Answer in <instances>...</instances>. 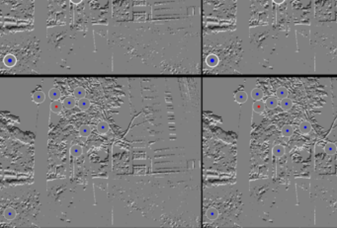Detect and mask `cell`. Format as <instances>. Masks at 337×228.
Wrapping results in <instances>:
<instances>
[{
  "mask_svg": "<svg viewBox=\"0 0 337 228\" xmlns=\"http://www.w3.org/2000/svg\"><path fill=\"white\" fill-rule=\"evenodd\" d=\"M324 150H325V152H326L327 154H329V155H333V154H335V153H336L337 148H336V145H335L334 143L329 142V143H327V144L325 145Z\"/></svg>",
  "mask_w": 337,
  "mask_h": 228,
  "instance_id": "obj_19",
  "label": "cell"
},
{
  "mask_svg": "<svg viewBox=\"0 0 337 228\" xmlns=\"http://www.w3.org/2000/svg\"><path fill=\"white\" fill-rule=\"evenodd\" d=\"M247 98H248V96L246 94V92L243 90H237V91H235V93H234V100L239 104H242L244 102H246Z\"/></svg>",
  "mask_w": 337,
  "mask_h": 228,
  "instance_id": "obj_2",
  "label": "cell"
},
{
  "mask_svg": "<svg viewBox=\"0 0 337 228\" xmlns=\"http://www.w3.org/2000/svg\"><path fill=\"white\" fill-rule=\"evenodd\" d=\"M62 106H63V104L61 103V102L58 101V100L57 101H53L52 103L51 104V110L53 112V113L58 114V113H60V112H61Z\"/></svg>",
  "mask_w": 337,
  "mask_h": 228,
  "instance_id": "obj_6",
  "label": "cell"
},
{
  "mask_svg": "<svg viewBox=\"0 0 337 228\" xmlns=\"http://www.w3.org/2000/svg\"><path fill=\"white\" fill-rule=\"evenodd\" d=\"M4 63H5V65H7L8 67H11L13 65H15L16 63V57L14 56L13 55H6L5 57H4Z\"/></svg>",
  "mask_w": 337,
  "mask_h": 228,
  "instance_id": "obj_11",
  "label": "cell"
},
{
  "mask_svg": "<svg viewBox=\"0 0 337 228\" xmlns=\"http://www.w3.org/2000/svg\"><path fill=\"white\" fill-rule=\"evenodd\" d=\"M45 98H46L45 93H44V92L42 90H40V89H37V90L32 92V99L37 104L43 103V102L45 101Z\"/></svg>",
  "mask_w": 337,
  "mask_h": 228,
  "instance_id": "obj_1",
  "label": "cell"
},
{
  "mask_svg": "<svg viewBox=\"0 0 337 228\" xmlns=\"http://www.w3.org/2000/svg\"><path fill=\"white\" fill-rule=\"evenodd\" d=\"M265 105L267 108L270 110L276 109V107L278 106V101L276 98H274V97H269V98L265 101Z\"/></svg>",
  "mask_w": 337,
  "mask_h": 228,
  "instance_id": "obj_8",
  "label": "cell"
},
{
  "mask_svg": "<svg viewBox=\"0 0 337 228\" xmlns=\"http://www.w3.org/2000/svg\"><path fill=\"white\" fill-rule=\"evenodd\" d=\"M62 104H63V107H64L65 109L70 110V109H73L75 107L76 102H75L74 98H72V97H66V98L63 100Z\"/></svg>",
  "mask_w": 337,
  "mask_h": 228,
  "instance_id": "obj_3",
  "label": "cell"
},
{
  "mask_svg": "<svg viewBox=\"0 0 337 228\" xmlns=\"http://www.w3.org/2000/svg\"><path fill=\"white\" fill-rule=\"evenodd\" d=\"M73 95H74L75 98H77L78 100H79V99H82V98H85L86 92H85L84 89L82 88V87H77V88L74 90V92H73Z\"/></svg>",
  "mask_w": 337,
  "mask_h": 228,
  "instance_id": "obj_18",
  "label": "cell"
},
{
  "mask_svg": "<svg viewBox=\"0 0 337 228\" xmlns=\"http://www.w3.org/2000/svg\"><path fill=\"white\" fill-rule=\"evenodd\" d=\"M70 154L74 157H78L82 154V147L79 145H73L70 148Z\"/></svg>",
  "mask_w": 337,
  "mask_h": 228,
  "instance_id": "obj_17",
  "label": "cell"
},
{
  "mask_svg": "<svg viewBox=\"0 0 337 228\" xmlns=\"http://www.w3.org/2000/svg\"><path fill=\"white\" fill-rule=\"evenodd\" d=\"M60 96H61L60 91L56 88H52L50 90V92H48V97H50L52 101H57L60 98Z\"/></svg>",
  "mask_w": 337,
  "mask_h": 228,
  "instance_id": "obj_9",
  "label": "cell"
},
{
  "mask_svg": "<svg viewBox=\"0 0 337 228\" xmlns=\"http://www.w3.org/2000/svg\"><path fill=\"white\" fill-rule=\"evenodd\" d=\"M206 62H207V64H208L209 66L214 67V66H216V65L218 63V56H217V55H210L207 57Z\"/></svg>",
  "mask_w": 337,
  "mask_h": 228,
  "instance_id": "obj_12",
  "label": "cell"
},
{
  "mask_svg": "<svg viewBox=\"0 0 337 228\" xmlns=\"http://www.w3.org/2000/svg\"><path fill=\"white\" fill-rule=\"evenodd\" d=\"M292 107H293V101L290 98H288V97H287V98H285V99H282V101H281V108L283 110L289 111V110L292 109Z\"/></svg>",
  "mask_w": 337,
  "mask_h": 228,
  "instance_id": "obj_7",
  "label": "cell"
},
{
  "mask_svg": "<svg viewBox=\"0 0 337 228\" xmlns=\"http://www.w3.org/2000/svg\"><path fill=\"white\" fill-rule=\"evenodd\" d=\"M90 105H91L90 101H89L88 99H86V98L79 99V101H78V103H77L78 108H79L80 110H83V111H85V110H87V109H89Z\"/></svg>",
  "mask_w": 337,
  "mask_h": 228,
  "instance_id": "obj_5",
  "label": "cell"
},
{
  "mask_svg": "<svg viewBox=\"0 0 337 228\" xmlns=\"http://www.w3.org/2000/svg\"><path fill=\"white\" fill-rule=\"evenodd\" d=\"M300 130H301V132L304 134L310 133L311 130V124L309 122H302L300 125Z\"/></svg>",
  "mask_w": 337,
  "mask_h": 228,
  "instance_id": "obj_13",
  "label": "cell"
},
{
  "mask_svg": "<svg viewBox=\"0 0 337 228\" xmlns=\"http://www.w3.org/2000/svg\"><path fill=\"white\" fill-rule=\"evenodd\" d=\"M285 153V148L281 144H277L273 147V155L276 157H281Z\"/></svg>",
  "mask_w": 337,
  "mask_h": 228,
  "instance_id": "obj_4",
  "label": "cell"
},
{
  "mask_svg": "<svg viewBox=\"0 0 337 228\" xmlns=\"http://www.w3.org/2000/svg\"><path fill=\"white\" fill-rule=\"evenodd\" d=\"M4 215H5L7 219H13V218L16 216V211H15V210H13V208L8 207L5 210V212H4Z\"/></svg>",
  "mask_w": 337,
  "mask_h": 228,
  "instance_id": "obj_23",
  "label": "cell"
},
{
  "mask_svg": "<svg viewBox=\"0 0 337 228\" xmlns=\"http://www.w3.org/2000/svg\"><path fill=\"white\" fill-rule=\"evenodd\" d=\"M288 94H289V92H288V90L285 88V87H280V88H278V90L276 91V95L278 98H280V99L287 98Z\"/></svg>",
  "mask_w": 337,
  "mask_h": 228,
  "instance_id": "obj_20",
  "label": "cell"
},
{
  "mask_svg": "<svg viewBox=\"0 0 337 228\" xmlns=\"http://www.w3.org/2000/svg\"><path fill=\"white\" fill-rule=\"evenodd\" d=\"M70 1H71L72 3H74V4H78V3H79V2L81 1V0H70Z\"/></svg>",
  "mask_w": 337,
  "mask_h": 228,
  "instance_id": "obj_24",
  "label": "cell"
},
{
  "mask_svg": "<svg viewBox=\"0 0 337 228\" xmlns=\"http://www.w3.org/2000/svg\"><path fill=\"white\" fill-rule=\"evenodd\" d=\"M263 95H264V94H263L262 90H261V89H259V88H255V89H253V90H252V92H251V97H252V99H253V100H255V101H259V100H261V99L263 98Z\"/></svg>",
  "mask_w": 337,
  "mask_h": 228,
  "instance_id": "obj_14",
  "label": "cell"
},
{
  "mask_svg": "<svg viewBox=\"0 0 337 228\" xmlns=\"http://www.w3.org/2000/svg\"><path fill=\"white\" fill-rule=\"evenodd\" d=\"M97 130H98V132L100 134H105L109 130V124L106 122H101L97 125Z\"/></svg>",
  "mask_w": 337,
  "mask_h": 228,
  "instance_id": "obj_10",
  "label": "cell"
},
{
  "mask_svg": "<svg viewBox=\"0 0 337 228\" xmlns=\"http://www.w3.org/2000/svg\"><path fill=\"white\" fill-rule=\"evenodd\" d=\"M282 134L284 135V136L286 137H289L291 136V135L293 134V132H294V130H293V128L290 127V125H285V127L282 128Z\"/></svg>",
  "mask_w": 337,
  "mask_h": 228,
  "instance_id": "obj_22",
  "label": "cell"
},
{
  "mask_svg": "<svg viewBox=\"0 0 337 228\" xmlns=\"http://www.w3.org/2000/svg\"><path fill=\"white\" fill-rule=\"evenodd\" d=\"M206 215H207V217L209 218V219L214 220V219H216V218L218 216V211L216 210V208L211 207V208H209V210H207Z\"/></svg>",
  "mask_w": 337,
  "mask_h": 228,
  "instance_id": "obj_16",
  "label": "cell"
},
{
  "mask_svg": "<svg viewBox=\"0 0 337 228\" xmlns=\"http://www.w3.org/2000/svg\"><path fill=\"white\" fill-rule=\"evenodd\" d=\"M252 108H253V110L256 112V113H262V112L264 111L265 104L263 103V102H261L260 100L259 101H255V103L253 104Z\"/></svg>",
  "mask_w": 337,
  "mask_h": 228,
  "instance_id": "obj_15",
  "label": "cell"
},
{
  "mask_svg": "<svg viewBox=\"0 0 337 228\" xmlns=\"http://www.w3.org/2000/svg\"><path fill=\"white\" fill-rule=\"evenodd\" d=\"M283 1H284V0H274V2H276V3H278V4L282 3Z\"/></svg>",
  "mask_w": 337,
  "mask_h": 228,
  "instance_id": "obj_25",
  "label": "cell"
},
{
  "mask_svg": "<svg viewBox=\"0 0 337 228\" xmlns=\"http://www.w3.org/2000/svg\"><path fill=\"white\" fill-rule=\"evenodd\" d=\"M91 133V128L87 125H82L79 128V134L82 137H87Z\"/></svg>",
  "mask_w": 337,
  "mask_h": 228,
  "instance_id": "obj_21",
  "label": "cell"
}]
</instances>
